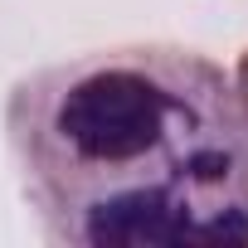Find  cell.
<instances>
[{
  "label": "cell",
  "mask_w": 248,
  "mask_h": 248,
  "mask_svg": "<svg viewBox=\"0 0 248 248\" xmlns=\"http://www.w3.org/2000/svg\"><path fill=\"white\" fill-rule=\"evenodd\" d=\"M233 93H238V107L248 117V49L238 54V68H233Z\"/></svg>",
  "instance_id": "2"
},
{
  "label": "cell",
  "mask_w": 248,
  "mask_h": 248,
  "mask_svg": "<svg viewBox=\"0 0 248 248\" xmlns=\"http://www.w3.org/2000/svg\"><path fill=\"white\" fill-rule=\"evenodd\" d=\"M20 190L63 248H248V117L180 44H117L10 88Z\"/></svg>",
  "instance_id": "1"
}]
</instances>
